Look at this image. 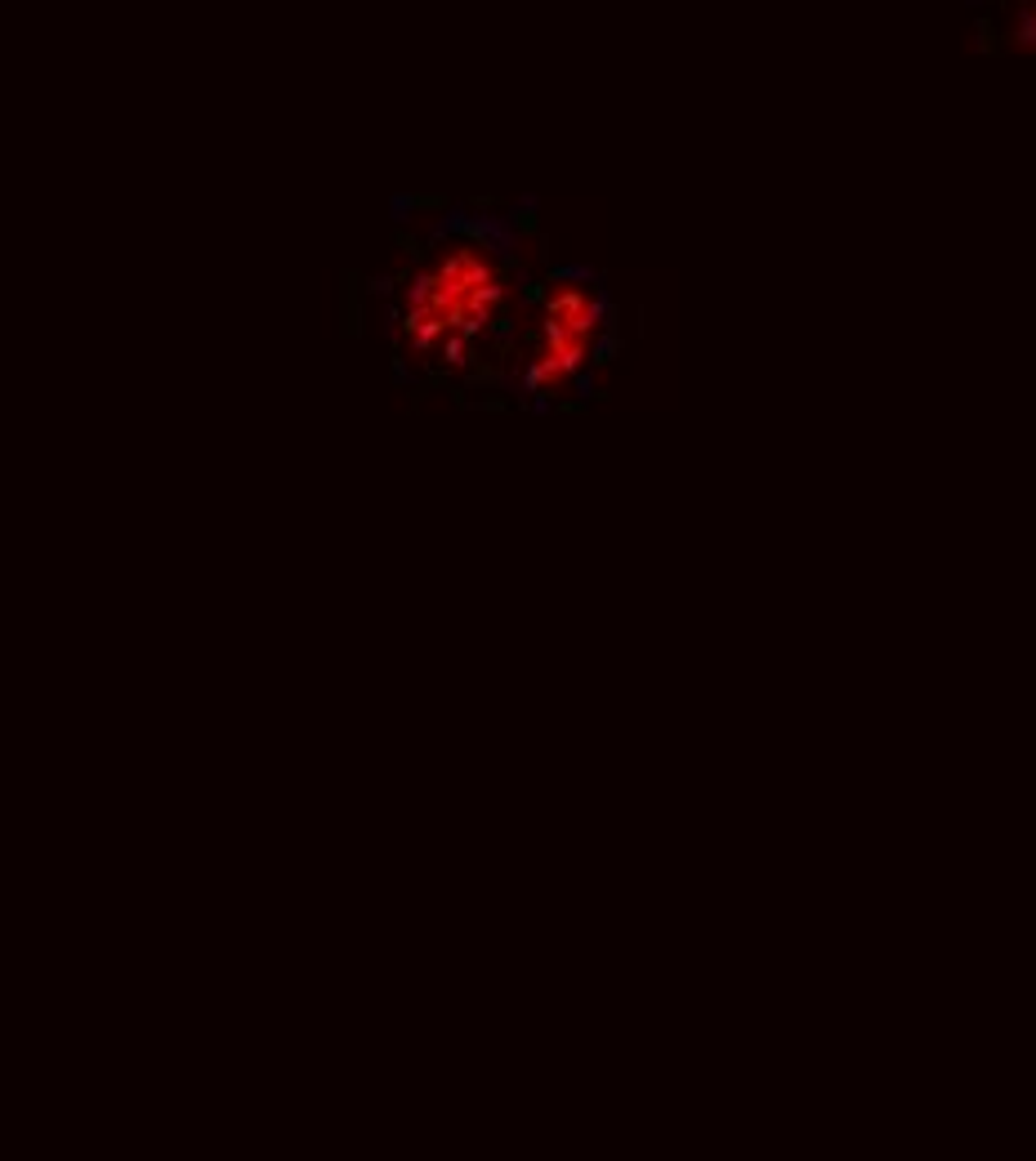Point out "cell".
Returning a JSON list of instances; mask_svg holds the SVG:
<instances>
[{"instance_id":"cell-1","label":"cell","mask_w":1036,"mask_h":1161,"mask_svg":"<svg viewBox=\"0 0 1036 1161\" xmlns=\"http://www.w3.org/2000/svg\"><path fill=\"white\" fill-rule=\"evenodd\" d=\"M509 250L488 228H443L411 268L393 304V340L403 358L433 371L469 367L509 313Z\"/></svg>"},{"instance_id":"cell-2","label":"cell","mask_w":1036,"mask_h":1161,"mask_svg":"<svg viewBox=\"0 0 1036 1161\" xmlns=\"http://www.w3.org/2000/svg\"><path fill=\"white\" fill-rule=\"evenodd\" d=\"M608 290L599 286L586 268H563L554 273L541 290L536 304V326H532V348L518 389L528 403H549L572 385L586 380V371L599 358V345L608 335Z\"/></svg>"}]
</instances>
